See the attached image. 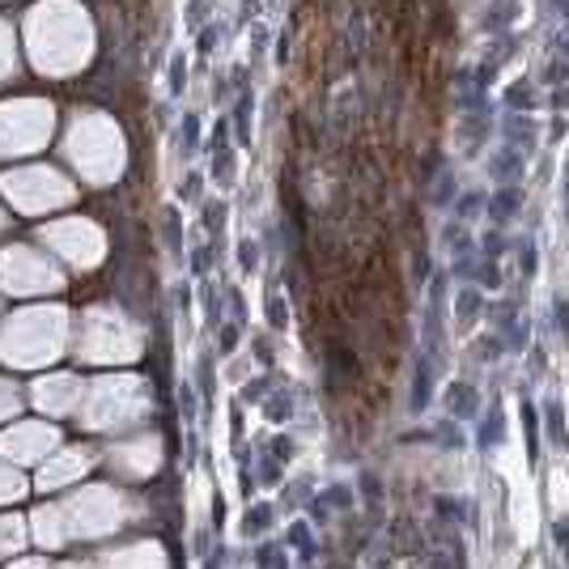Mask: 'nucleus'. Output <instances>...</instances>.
I'll return each instance as SVG.
<instances>
[{"label": "nucleus", "mask_w": 569, "mask_h": 569, "mask_svg": "<svg viewBox=\"0 0 569 569\" xmlns=\"http://www.w3.org/2000/svg\"><path fill=\"white\" fill-rule=\"evenodd\" d=\"M69 336L64 310H22L9 319V328L0 336V357L9 366H43L51 357H60Z\"/></svg>", "instance_id": "obj_1"}, {"label": "nucleus", "mask_w": 569, "mask_h": 569, "mask_svg": "<svg viewBox=\"0 0 569 569\" xmlns=\"http://www.w3.org/2000/svg\"><path fill=\"white\" fill-rule=\"evenodd\" d=\"M64 510V522H69V536L77 540H98V536H111L116 527H123V501H119L116 489H102V485H90V489H77L72 498L60 501Z\"/></svg>", "instance_id": "obj_2"}, {"label": "nucleus", "mask_w": 569, "mask_h": 569, "mask_svg": "<svg viewBox=\"0 0 569 569\" xmlns=\"http://www.w3.org/2000/svg\"><path fill=\"white\" fill-rule=\"evenodd\" d=\"M86 426L90 429H111V426H132L144 412V391L137 379H107L94 382V391L86 396Z\"/></svg>", "instance_id": "obj_3"}, {"label": "nucleus", "mask_w": 569, "mask_h": 569, "mask_svg": "<svg viewBox=\"0 0 569 569\" xmlns=\"http://www.w3.org/2000/svg\"><path fill=\"white\" fill-rule=\"evenodd\" d=\"M81 357H90V361H128V357H137V332L111 310H94L86 319V332H81Z\"/></svg>", "instance_id": "obj_4"}, {"label": "nucleus", "mask_w": 569, "mask_h": 569, "mask_svg": "<svg viewBox=\"0 0 569 569\" xmlns=\"http://www.w3.org/2000/svg\"><path fill=\"white\" fill-rule=\"evenodd\" d=\"M0 284L13 293H43V289H60V272L43 256L13 247V251H0Z\"/></svg>", "instance_id": "obj_5"}, {"label": "nucleus", "mask_w": 569, "mask_h": 569, "mask_svg": "<svg viewBox=\"0 0 569 569\" xmlns=\"http://www.w3.org/2000/svg\"><path fill=\"white\" fill-rule=\"evenodd\" d=\"M4 191H9V200L18 204V209H30V213H39V209H51V204H64L72 196V188L60 179V174H51V170H22V174H9L4 179Z\"/></svg>", "instance_id": "obj_6"}, {"label": "nucleus", "mask_w": 569, "mask_h": 569, "mask_svg": "<svg viewBox=\"0 0 569 569\" xmlns=\"http://www.w3.org/2000/svg\"><path fill=\"white\" fill-rule=\"evenodd\" d=\"M56 442H60L56 426H43V421H22V426H13V429H4V433H0V455H4L9 463H39L43 455L56 451Z\"/></svg>", "instance_id": "obj_7"}, {"label": "nucleus", "mask_w": 569, "mask_h": 569, "mask_svg": "<svg viewBox=\"0 0 569 569\" xmlns=\"http://www.w3.org/2000/svg\"><path fill=\"white\" fill-rule=\"evenodd\" d=\"M43 242H51L64 260L81 263V268H90V263L102 256V234H98L90 221H60V226H48V230H43Z\"/></svg>", "instance_id": "obj_8"}, {"label": "nucleus", "mask_w": 569, "mask_h": 569, "mask_svg": "<svg viewBox=\"0 0 569 569\" xmlns=\"http://www.w3.org/2000/svg\"><path fill=\"white\" fill-rule=\"evenodd\" d=\"M90 468H94V451H86V447L48 455V463L39 468V489H64L72 480H81Z\"/></svg>", "instance_id": "obj_9"}, {"label": "nucleus", "mask_w": 569, "mask_h": 569, "mask_svg": "<svg viewBox=\"0 0 569 569\" xmlns=\"http://www.w3.org/2000/svg\"><path fill=\"white\" fill-rule=\"evenodd\" d=\"M34 403L43 412H51V417H64V412H72L81 403V382L72 379V375H56V379L34 382Z\"/></svg>", "instance_id": "obj_10"}, {"label": "nucleus", "mask_w": 569, "mask_h": 569, "mask_svg": "<svg viewBox=\"0 0 569 569\" xmlns=\"http://www.w3.org/2000/svg\"><path fill=\"white\" fill-rule=\"evenodd\" d=\"M30 536H34L43 548H64L72 540L69 522H64V510H60V506H43V510H34V519H30Z\"/></svg>", "instance_id": "obj_11"}, {"label": "nucleus", "mask_w": 569, "mask_h": 569, "mask_svg": "<svg viewBox=\"0 0 569 569\" xmlns=\"http://www.w3.org/2000/svg\"><path fill=\"white\" fill-rule=\"evenodd\" d=\"M111 463L128 476H149L158 468V442H153V438H141V442H132V447H119V451L111 455Z\"/></svg>", "instance_id": "obj_12"}, {"label": "nucleus", "mask_w": 569, "mask_h": 569, "mask_svg": "<svg viewBox=\"0 0 569 569\" xmlns=\"http://www.w3.org/2000/svg\"><path fill=\"white\" fill-rule=\"evenodd\" d=\"M102 569H167V557L158 545H132L123 552H107Z\"/></svg>", "instance_id": "obj_13"}, {"label": "nucleus", "mask_w": 569, "mask_h": 569, "mask_svg": "<svg viewBox=\"0 0 569 569\" xmlns=\"http://www.w3.org/2000/svg\"><path fill=\"white\" fill-rule=\"evenodd\" d=\"M26 522L22 519H0V557H13V552H22L26 545Z\"/></svg>", "instance_id": "obj_14"}, {"label": "nucleus", "mask_w": 569, "mask_h": 569, "mask_svg": "<svg viewBox=\"0 0 569 569\" xmlns=\"http://www.w3.org/2000/svg\"><path fill=\"white\" fill-rule=\"evenodd\" d=\"M26 493V480L13 468H4L0 463V506H9V501H18Z\"/></svg>", "instance_id": "obj_15"}, {"label": "nucleus", "mask_w": 569, "mask_h": 569, "mask_svg": "<svg viewBox=\"0 0 569 569\" xmlns=\"http://www.w3.org/2000/svg\"><path fill=\"white\" fill-rule=\"evenodd\" d=\"M18 412V391L9 382H0V421H9Z\"/></svg>", "instance_id": "obj_16"}, {"label": "nucleus", "mask_w": 569, "mask_h": 569, "mask_svg": "<svg viewBox=\"0 0 569 569\" xmlns=\"http://www.w3.org/2000/svg\"><path fill=\"white\" fill-rule=\"evenodd\" d=\"M18 569H48V561H26V566H18Z\"/></svg>", "instance_id": "obj_17"}, {"label": "nucleus", "mask_w": 569, "mask_h": 569, "mask_svg": "<svg viewBox=\"0 0 569 569\" xmlns=\"http://www.w3.org/2000/svg\"><path fill=\"white\" fill-rule=\"evenodd\" d=\"M51 569H86V566H51Z\"/></svg>", "instance_id": "obj_18"}]
</instances>
